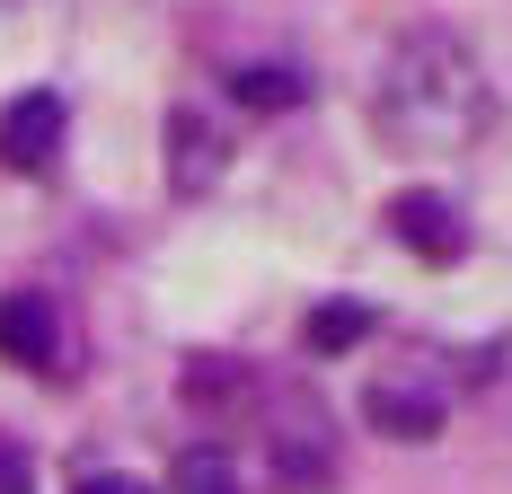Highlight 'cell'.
<instances>
[{
	"mask_svg": "<svg viewBox=\"0 0 512 494\" xmlns=\"http://www.w3.org/2000/svg\"><path fill=\"white\" fill-rule=\"evenodd\" d=\"M230 98L256 106V115H274V106H301L309 80H301V71H283V62H256V71H230Z\"/></svg>",
	"mask_w": 512,
	"mask_h": 494,
	"instance_id": "ba28073f",
	"label": "cell"
},
{
	"mask_svg": "<svg viewBox=\"0 0 512 494\" xmlns=\"http://www.w3.org/2000/svg\"><path fill=\"white\" fill-rule=\"evenodd\" d=\"M380 318L362 309V300H327V309H309V353H354Z\"/></svg>",
	"mask_w": 512,
	"mask_h": 494,
	"instance_id": "9c48e42d",
	"label": "cell"
},
{
	"mask_svg": "<svg viewBox=\"0 0 512 494\" xmlns=\"http://www.w3.org/2000/svg\"><path fill=\"white\" fill-rule=\"evenodd\" d=\"M389 230L424 256V265H451L468 247V221H460V203L451 195H433V186H407V195H389Z\"/></svg>",
	"mask_w": 512,
	"mask_h": 494,
	"instance_id": "3957f363",
	"label": "cell"
},
{
	"mask_svg": "<svg viewBox=\"0 0 512 494\" xmlns=\"http://www.w3.org/2000/svg\"><path fill=\"white\" fill-rule=\"evenodd\" d=\"M80 494H151V486H142V477H115V468H106V477H80Z\"/></svg>",
	"mask_w": 512,
	"mask_h": 494,
	"instance_id": "7c38bea8",
	"label": "cell"
},
{
	"mask_svg": "<svg viewBox=\"0 0 512 494\" xmlns=\"http://www.w3.org/2000/svg\"><path fill=\"white\" fill-rule=\"evenodd\" d=\"M274 468H283V486H327L336 477V450H327V415L318 406H283L274 415Z\"/></svg>",
	"mask_w": 512,
	"mask_h": 494,
	"instance_id": "277c9868",
	"label": "cell"
},
{
	"mask_svg": "<svg viewBox=\"0 0 512 494\" xmlns=\"http://www.w3.org/2000/svg\"><path fill=\"white\" fill-rule=\"evenodd\" d=\"M0 353H9V362H27V371H45L53 353H62L45 292H0Z\"/></svg>",
	"mask_w": 512,
	"mask_h": 494,
	"instance_id": "5b68a950",
	"label": "cell"
},
{
	"mask_svg": "<svg viewBox=\"0 0 512 494\" xmlns=\"http://www.w3.org/2000/svg\"><path fill=\"white\" fill-rule=\"evenodd\" d=\"M0 494H36V468H27V442H0Z\"/></svg>",
	"mask_w": 512,
	"mask_h": 494,
	"instance_id": "8fae6325",
	"label": "cell"
},
{
	"mask_svg": "<svg viewBox=\"0 0 512 494\" xmlns=\"http://www.w3.org/2000/svg\"><path fill=\"white\" fill-rule=\"evenodd\" d=\"M371 124L380 142L407 159H460L486 124H495V89L477 71V53L460 36H398L371 71Z\"/></svg>",
	"mask_w": 512,
	"mask_h": 494,
	"instance_id": "6da1fadb",
	"label": "cell"
},
{
	"mask_svg": "<svg viewBox=\"0 0 512 494\" xmlns=\"http://www.w3.org/2000/svg\"><path fill=\"white\" fill-rule=\"evenodd\" d=\"M212 177H221V133H212L195 106H177L168 115V186L177 195H204Z\"/></svg>",
	"mask_w": 512,
	"mask_h": 494,
	"instance_id": "8992f818",
	"label": "cell"
},
{
	"mask_svg": "<svg viewBox=\"0 0 512 494\" xmlns=\"http://www.w3.org/2000/svg\"><path fill=\"white\" fill-rule=\"evenodd\" d=\"M62 159V98L53 89H27V98L0 106V168L9 177H45Z\"/></svg>",
	"mask_w": 512,
	"mask_h": 494,
	"instance_id": "7a4b0ae2",
	"label": "cell"
},
{
	"mask_svg": "<svg viewBox=\"0 0 512 494\" xmlns=\"http://www.w3.org/2000/svg\"><path fill=\"white\" fill-rule=\"evenodd\" d=\"M362 415H371L389 442H433V433H442V397L407 389V380H380V389L362 397Z\"/></svg>",
	"mask_w": 512,
	"mask_h": 494,
	"instance_id": "52a82bcc",
	"label": "cell"
},
{
	"mask_svg": "<svg viewBox=\"0 0 512 494\" xmlns=\"http://www.w3.org/2000/svg\"><path fill=\"white\" fill-rule=\"evenodd\" d=\"M168 494H239V468H230L212 442H195V450H177V468H168Z\"/></svg>",
	"mask_w": 512,
	"mask_h": 494,
	"instance_id": "30bf717a",
	"label": "cell"
}]
</instances>
